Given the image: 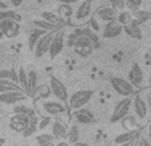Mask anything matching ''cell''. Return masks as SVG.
Listing matches in <instances>:
<instances>
[{"label": "cell", "instance_id": "484cf974", "mask_svg": "<svg viewBox=\"0 0 151 146\" xmlns=\"http://www.w3.org/2000/svg\"><path fill=\"white\" fill-rule=\"evenodd\" d=\"M39 116H33V117H29V125L28 128L25 129V130L21 133V136L24 137V138H28V137H31L32 134H35L37 132V126H39Z\"/></svg>", "mask_w": 151, "mask_h": 146}, {"label": "cell", "instance_id": "7a4b0ae2", "mask_svg": "<svg viewBox=\"0 0 151 146\" xmlns=\"http://www.w3.org/2000/svg\"><path fill=\"white\" fill-rule=\"evenodd\" d=\"M131 104H133V98H131V97H125V98L121 100V101L115 105L114 110H113L111 117H110V122L115 124V122H118V121H121L122 118H125L126 116L129 114V112H130Z\"/></svg>", "mask_w": 151, "mask_h": 146}, {"label": "cell", "instance_id": "d6a6232c", "mask_svg": "<svg viewBox=\"0 0 151 146\" xmlns=\"http://www.w3.org/2000/svg\"><path fill=\"white\" fill-rule=\"evenodd\" d=\"M17 84L21 89H23L24 93H27V71L20 66L19 68V72H17Z\"/></svg>", "mask_w": 151, "mask_h": 146}, {"label": "cell", "instance_id": "60d3db41", "mask_svg": "<svg viewBox=\"0 0 151 146\" xmlns=\"http://www.w3.org/2000/svg\"><path fill=\"white\" fill-rule=\"evenodd\" d=\"M137 146H151V142L146 138V137L139 136L138 138H137Z\"/></svg>", "mask_w": 151, "mask_h": 146}, {"label": "cell", "instance_id": "4dcf8cb0", "mask_svg": "<svg viewBox=\"0 0 151 146\" xmlns=\"http://www.w3.org/2000/svg\"><path fill=\"white\" fill-rule=\"evenodd\" d=\"M115 20H117V23L119 25L125 27L133 20V16H131V12H129V11H121V12L117 13V19Z\"/></svg>", "mask_w": 151, "mask_h": 146}, {"label": "cell", "instance_id": "e0dca14e", "mask_svg": "<svg viewBox=\"0 0 151 146\" xmlns=\"http://www.w3.org/2000/svg\"><path fill=\"white\" fill-rule=\"evenodd\" d=\"M133 105H134V112H135L137 117L139 120H143L147 116V105L145 102V100L142 98L141 94L135 93L133 97Z\"/></svg>", "mask_w": 151, "mask_h": 146}, {"label": "cell", "instance_id": "8992f818", "mask_svg": "<svg viewBox=\"0 0 151 146\" xmlns=\"http://www.w3.org/2000/svg\"><path fill=\"white\" fill-rule=\"evenodd\" d=\"M64 45H65V32H64V28L57 31L55 33L52 39V43H50V47H49V57L52 59H56L64 49Z\"/></svg>", "mask_w": 151, "mask_h": 146}, {"label": "cell", "instance_id": "816d5d0a", "mask_svg": "<svg viewBox=\"0 0 151 146\" xmlns=\"http://www.w3.org/2000/svg\"><path fill=\"white\" fill-rule=\"evenodd\" d=\"M150 100H151V94H150Z\"/></svg>", "mask_w": 151, "mask_h": 146}, {"label": "cell", "instance_id": "7dc6e473", "mask_svg": "<svg viewBox=\"0 0 151 146\" xmlns=\"http://www.w3.org/2000/svg\"><path fill=\"white\" fill-rule=\"evenodd\" d=\"M8 9V4L7 3L0 1V11H7Z\"/></svg>", "mask_w": 151, "mask_h": 146}, {"label": "cell", "instance_id": "52a82bcc", "mask_svg": "<svg viewBox=\"0 0 151 146\" xmlns=\"http://www.w3.org/2000/svg\"><path fill=\"white\" fill-rule=\"evenodd\" d=\"M0 31L7 39H13L20 33V24L13 19H3L0 21Z\"/></svg>", "mask_w": 151, "mask_h": 146}, {"label": "cell", "instance_id": "e575fe53", "mask_svg": "<svg viewBox=\"0 0 151 146\" xmlns=\"http://www.w3.org/2000/svg\"><path fill=\"white\" fill-rule=\"evenodd\" d=\"M126 8L129 9V12H135V11L141 9L142 4H143V0H125Z\"/></svg>", "mask_w": 151, "mask_h": 146}, {"label": "cell", "instance_id": "1f68e13d", "mask_svg": "<svg viewBox=\"0 0 151 146\" xmlns=\"http://www.w3.org/2000/svg\"><path fill=\"white\" fill-rule=\"evenodd\" d=\"M0 80H9L17 84V72L15 69H1L0 71Z\"/></svg>", "mask_w": 151, "mask_h": 146}, {"label": "cell", "instance_id": "b9f144b4", "mask_svg": "<svg viewBox=\"0 0 151 146\" xmlns=\"http://www.w3.org/2000/svg\"><path fill=\"white\" fill-rule=\"evenodd\" d=\"M56 1H58L60 4H74V3H80L81 0H56Z\"/></svg>", "mask_w": 151, "mask_h": 146}, {"label": "cell", "instance_id": "6da1fadb", "mask_svg": "<svg viewBox=\"0 0 151 146\" xmlns=\"http://www.w3.org/2000/svg\"><path fill=\"white\" fill-rule=\"evenodd\" d=\"M98 0H81L78 4L77 9L74 12V19L80 24H85L89 21V19L93 16V13L98 9V5H96V3Z\"/></svg>", "mask_w": 151, "mask_h": 146}, {"label": "cell", "instance_id": "f35d334b", "mask_svg": "<svg viewBox=\"0 0 151 146\" xmlns=\"http://www.w3.org/2000/svg\"><path fill=\"white\" fill-rule=\"evenodd\" d=\"M77 37H78V35L76 33V31H73V32H72V33H69V36L65 39L66 45H68L69 48H73V47H74V43H76V40H77Z\"/></svg>", "mask_w": 151, "mask_h": 146}, {"label": "cell", "instance_id": "7bdbcfd3", "mask_svg": "<svg viewBox=\"0 0 151 146\" xmlns=\"http://www.w3.org/2000/svg\"><path fill=\"white\" fill-rule=\"evenodd\" d=\"M9 1H11V4H12L13 7H19V5H20L24 0H9Z\"/></svg>", "mask_w": 151, "mask_h": 146}, {"label": "cell", "instance_id": "3957f363", "mask_svg": "<svg viewBox=\"0 0 151 146\" xmlns=\"http://www.w3.org/2000/svg\"><path fill=\"white\" fill-rule=\"evenodd\" d=\"M110 82H111V86L118 94L123 97H131L137 93L135 88L131 85L129 81L123 80L121 77H115V76H111L110 77Z\"/></svg>", "mask_w": 151, "mask_h": 146}, {"label": "cell", "instance_id": "d590c367", "mask_svg": "<svg viewBox=\"0 0 151 146\" xmlns=\"http://www.w3.org/2000/svg\"><path fill=\"white\" fill-rule=\"evenodd\" d=\"M13 112H15V113H23V114H27L28 117H33V116H37V114H36V110L32 109V108L25 106V105H19V106H16L15 109H13Z\"/></svg>", "mask_w": 151, "mask_h": 146}, {"label": "cell", "instance_id": "7402d4cb", "mask_svg": "<svg viewBox=\"0 0 151 146\" xmlns=\"http://www.w3.org/2000/svg\"><path fill=\"white\" fill-rule=\"evenodd\" d=\"M139 136H141V132H139L138 129H135V130H129V132H126V133L118 134V136L115 137L114 142L117 145H122V144H125V142L134 141V139H137Z\"/></svg>", "mask_w": 151, "mask_h": 146}, {"label": "cell", "instance_id": "44dd1931", "mask_svg": "<svg viewBox=\"0 0 151 146\" xmlns=\"http://www.w3.org/2000/svg\"><path fill=\"white\" fill-rule=\"evenodd\" d=\"M50 96H52V92H50L49 85H48V84H41V85H37V88H36V90H35L32 98H33L35 102H37L39 100L49 98Z\"/></svg>", "mask_w": 151, "mask_h": 146}, {"label": "cell", "instance_id": "2e32d148", "mask_svg": "<svg viewBox=\"0 0 151 146\" xmlns=\"http://www.w3.org/2000/svg\"><path fill=\"white\" fill-rule=\"evenodd\" d=\"M42 109L49 116H60V114H63V113H65V106H64V104L63 102H58V101H48V100H45V101L42 102Z\"/></svg>", "mask_w": 151, "mask_h": 146}, {"label": "cell", "instance_id": "d6986e66", "mask_svg": "<svg viewBox=\"0 0 151 146\" xmlns=\"http://www.w3.org/2000/svg\"><path fill=\"white\" fill-rule=\"evenodd\" d=\"M123 32L127 35L131 39H135V40H142V29L141 25L138 23H135L134 20H131L127 25L123 27Z\"/></svg>", "mask_w": 151, "mask_h": 146}, {"label": "cell", "instance_id": "9a60e30c", "mask_svg": "<svg viewBox=\"0 0 151 146\" xmlns=\"http://www.w3.org/2000/svg\"><path fill=\"white\" fill-rule=\"evenodd\" d=\"M74 118L81 125H93V124H96V118H94L93 113L88 109H83V108L74 110Z\"/></svg>", "mask_w": 151, "mask_h": 146}, {"label": "cell", "instance_id": "f6af8a7d", "mask_svg": "<svg viewBox=\"0 0 151 146\" xmlns=\"http://www.w3.org/2000/svg\"><path fill=\"white\" fill-rule=\"evenodd\" d=\"M135 142H137V139H134V141L125 142V144H122V145H118V146H135Z\"/></svg>", "mask_w": 151, "mask_h": 146}, {"label": "cell", "instance_id": "74e56055", "mask_svg": "<svg viewBox=\"0 0 151 146\" xmlns=\"http://www.w3.org/2000/svg\"><path fill=\"white\" fill-rule=\"evenodd\" d=\"M88 23H89V28H90L93 32H96V33L101 29V27H99V24H98V20H97L94 16H91V17L89 19Z\"/></svg>", "mask_w": 151, "mask_h": 146}, {"label": "cell", "instance_id": "7c38bea8", "mask_svg": "<svg viewBox=\"0 0 151 146\" xmlns=\"http://www.w3.org/2000/svg\"><path fill=\"white\" fill-rule=\"evenodd\" d=\"M117 11H114L110 5H104V7H99L96 12L93 13V16L97 19V20L105 21V23H109V21H113L117 19Z\"/></svg>", "mask_w": 151, "mask_h": 146}, {"label": "cell", "instance_id": "30bf717a", "mask_svg": "<svg viewBox=\"0 0 151 146\" xmlns=\"http://www.w3.org/2000/svg\"><path fill=\"white\" fill-rule=\"evenodd\" d=\"M29 125V117L23 113H15L9 120V128L13 132L23 133Z\"/></svg>", "mask_w": 151, "mask_h": 146}, {"label": "cell", "instance_id": "ffe728a7", "mask_svg": "<svg viewBox=\"0 0 151 146\" xmlns=\"http://www.w3.org/2000/svg\"><path fill=\"white\" fill-rule=\"evenodd\" d=\"M37 80H39V76H37L36 71H29L27 73V96H28V98L32 96H33L35 90H36L37 88Z\"/></svg>", "mask_w": 151, "mask_h": 146}, {"label": "cell", "instance_id": "9c48e42d", "mask_svg": "<svg viewBox=\"0 0 151 146\" xmlns=\"http://www.w3.org/2000/svg\"><path fill=\"white\" fill-rule=\"evenodd\" d=\"M73 48L77 55L82 56V57H86V56H89L94 51V44L91 43V40L88 39L86 36H78Z\"/></svg>", "mask_w": 151, "mask_h": 146}, {"label": "cell", "instance_id": "f546056e", "mask_svg": "<svg viewBox=\"0 0 151 146\" xmlns=\"http://www.w3.org/2000/svg\"><path fill=\"white\" fill-rule=\"evenodd\" d=\"M66 141L69 144H74V142L80 141V129H78L77 125H72L70 128L68 129V133H66Z\"/></svg>", "mask_w": 151, "mask_h": 146}, {"label": "cell", "instance_id": "bcb514c9", "mask_svg": "<svg viewBox=\"0 0 151 146\" xmlns=\"http://www.w3.org/2000/svg\"><path fill=\"white\" fill-rule=\"evenodd\" d=\"M70 146H90V145L86 144V142H81V141H78V142H74V144H72Z\"/></svg>", "mask_w": 151, "mask_h": 146}, {"label": "cell", "instance_id": "f5cc1de1", "mask_svg": "<svg viewBox=\"0 0 151 146\" xmlns=\"http://www.w3.org/2000/svg\"><path fill=\"white\" fill-rule=\"evenodd\" d=\"M135 146H137V142H135Z\"/></svg>", "mask_w": 151, "mask_h": 146}, {"label": "cell", "instance_id": "cb8c5ba5", "mask_svg": "<svg viewBox=\"0 0 151 146\" xmlns=\"http://www.w3.org/2000/svg\"><path fill=\"white\" fill-rule=\"evenodd\" d=\"M73 7L70 4H60L58 5V17L64 24H68L70 17L73 16Z\"/></svg>", "mask_w": 151, "mask_h": 146}, {"label": "cell", "instance_id": "5b68a950", "mask_svg": "<svg viewBox=\"0 0 151 146\" xmlns=\"http://www.w3.org/2000/svg\"><path fill=\"white\" fill-rule=\"evenodd\" d=\"M91 97H93V92L91 90L76 92L74 94H72V96L69 97V106L74 110L81 109V108H83L89 101H90Z\"/></svg>", "mask_w": 151, "mask_h": 146}, {"label": "cell", "instance_id": "5bb4252c", "mask_svg": "<svg viewBox=\"0 0 151 146\" xmlns=\"http://www.w3.org/2000/svg\"><path fill=\"white\" fill-rule=\"evenodd\" d=\"M123 31V27L119 25L117 23V20H113L106 23V25L104 27V31H102V36L105 39H115V37L121 36Z\"/></svg>", "mask_w": 151, "mask_h": 146}, {"label": "cell", "instance_id": "277c9868", "mask_svg": "<svg viewBox=\"0 0 151 146\" xmlns=\"http://www.w3.org/2000/svg\"><path fill=\"white\" fill-rule=\"evenodd\" d=\"M49 88L53 96L56 98H58V101L61 102L68 101V89H66L65 84L53 74L49 76Z\"/></svg>", "mask_w": 151, "mask_h": 146}, {"label": "cell", "instance_id": "ab89813d", "mask_svg": "<svg viewBox=\"0 0 151 146\" xmlns=\"http://www.w3.org/2000/svg\"><path fill=\"white\" fill-rule=\"evenodd\" d=\"M50 124V117H42L41 120H39V126H37V129H45L48 125Z\"/></svg>", "mask_w": 151, "mask_h": 146}, {"label": "cell", "instance_id": "f907efd6", "mask_svg": "<svg viewBox=\"0 0 151 146\" xmlns=\"http://www.w3.org/2000/svg\"><path fill=\"white\" fill-rule=\"evenodd\" d=\"M149 82H150V85H151V77H150V80H149Z\"/></svg>", "mask_w": 151, "mask_h": 146}, {"label": "cell", "instance_id": "ba28073f", "mask_svg": "<svg viewBox=\"0 0 151 146\" xmlns=\"http://www.w3.org/2000/svg\"><path fill=\"white\" fill-rule=\"evenodd\" d=\"M58 31H60V29H58ZM56 32L57 31L47 32V33L42 35V36L39 39V41H37L36 47H35V51H33L36 57H42V56H45L48 52H49L50 43H52V39H53Z\"/></svg>", "mask_w": 151, "mask_h": 146}, {"label": "cell", "instance_id": "d4e9b609", "mask_svg": "<svg viewBox=\"0 0 151 146\" xmlns=\"http://www.w3.org/2000/svg\"><path fill=\"white\" fill-rule=\"evenodd\" d=\"M8 92H23V89L19 86V84L12 82L9 80H0V94L8 93Z\"/></svg>", "mask_w": 151, "mask_h": 146}, {"label": "cell", "instance_id": "8fae6325", "mask_svg": "<svg viewBox=\"0 0 151 146\" xmlns=\"http://www.w3.org/2000/svg\"><path fill=\"white\" fill-rule=\"evenodd\" d=\"M28 98L25 93L23 92H8V93L0 94V104L5 105H16L19 102H23Z\"/></svg>", "mask_w": 151, "mask_h": 146}, {"label": "cell", "instance_id": "f1b7e54d", "mask_svg": "<svg viewBox=\"0 0 151 146\" xmlns=\"http://www.w3.org/2000/svg\"><path fill=\"white\" fill-rule=\"evenodd\" d=\"M36 139L40 146H56V142H57L52 134H47V133L37 134Z\"/></svg>", "mask_w": 151, "mask_h": 146}, {"label": "cell", "instance_id": "83f0119b", "mask_svg": "<svg viewBox=\"0 0 151 146\" xmlns=\"http://www.w3.org/2000/svg\"><path fill=\"white\" fill-rule=\"evenodd\" d=\"M45 33H47V32L42 31V29H39V28L32 29L31 35H29V37H28V47H29V49L35 51V47H36L39 39L42 36V35H45Z\"/></svg>", "mask_w": 151, "mask_h": 146}, {"label": "cell", "instance_id": "603a6c76", "mask_svg": "<svg viewBox=\"0 0 151 146\" xmlns=\"http://www.w3.org/2000/svg\"><path fill=\"white\" fill-rule=\"evenodd\" d=\"M33 25L39 29H42L45 32H50V31H58V29H63L64 24H53L49 23V21H45V20H33Z\"/></svg>", "mask_w": 151, "mask_h": 146}, {"label": "cell", "instance_id": "8d00e7d4", "mask_svg": "<svg viewBox=\"0 0 151 146\" xmlns=\"http://www.w3.org/2000/svg\"><path fill=\"white\" fill-rule=\"evenodd\" d=\"M109 3H110V7L114 11H117V12L125 11V8H126L125 0H109Z\"/></svg>", "mask_w": 151, "mask_h": 146}, {"label": "cell", "instance_id": "836d02e7", "mask_svg": "<svg viewBox=\"0 0 151 146\" xmlns=\"http://www.w3.org/2000/svg\"><path fill=\"white\" fill-rule=\"evenodd\" d=\"M41 17H42V20L49 21V23H53V24H64L63 21L60 20L58 15L50 12V11H44V12L41 13ZM64 25H65V24H64Z\"/></svg>", "mask_w": 151, "mask_h": 146}, {"label": "cell", "instance_id": "681fc988", "mask_svg": "<svg viewBox=\"0 0 151 146\" xmlns=\"http://www.w3.org/2000/svg\"><path fill=\"white\" fill-rule=\"evenodd\" d=\"M0 21H1V19H0ZM3 37H4V36H3V33H1V31H0V39H3Z\"/></svg>", "mask_w": 151, "mask_h": 146}, {"label": "cell", "instance_id": "4316f807", "mask_svg": "<svg viewBox=\"0 0 151 146\" xmlns=\"http://www.w3.org/2000/svg\"><path fill=\"white\" fill-rule=\"evenodd\" d=\"M131 16H133V20L135 21V23H138L139 25H141V24L147 23L149 20H151V12H149V11H145V9L135 11V12L131 13Z\"/></svg>", "mask_w": 151, "mask_h": 146}, {"label": "cell", "instance_id": "c3c4849f", "mask_svg": "<svg viewBox=\"0 0 151 146\" xmlns=\"http://www.w3.org/2000/svg\"><path fill=\"white\" fill-rule=\"evenodd\" d=\"M149 141L151 142V124H150V126H149Z\"/></svg>", "mask_w": 151, "mask_h": 146}, {"label": "cell", "instance_id": "ee69618b", "mask_svg": "<svg viewBox=\"0 0 151 146\" xmlns=\"http://www.w3.org/2000/svg\"><path fill=\"white\" fill-rule=\"evenodd\" d=\"M56 146H70L68 141H57L56 142Z\"/></svg>", "mask_w": 151, "mask_h": 146}, {"label": "cell", "instance_id": "ac0fdd59", "mask_svg": "<svg viewBox=\"0 0 151 146\" xmlns=\"http://www.w3.org/2000/svg\"><path fill=\"white\" fill-rule=\"evenodd\" d=\"M66 133L68 128L63 121L55 120L52 124V136L56 138V141H66Z\"/></svg>", "mask_w": 151, "mask_h": 146}, {"label": "cell", "instance_id": "4fadbf2b", "mask_svg": "<svg viewBox=\"0 0 151 146\" xmlns=\"http://www.w3.org/2000/svg\"><path fill=\"white\" fill-rule=\"evenodd\" d=\"M129 82L134 86V88H141L143 84V71H142L141 65L138 63L133 64L130 72H129Z\"/></svg>", "mask_w": 151, "mask_h": 146}]
</instances>
